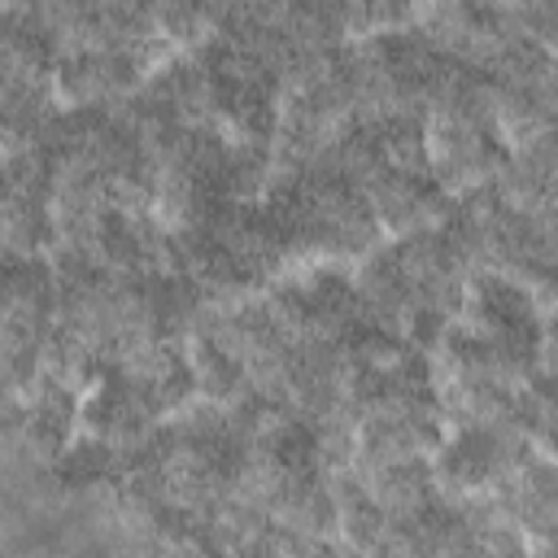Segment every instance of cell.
Returning <instances> with one entry per match:
<instances>
[{
    "instance_id": "7a4b0ae2",
    "label": "cell",
    "mask_w": 558,
    "mask_h": 558,
    "mask_svg": "<svg viewBox=\"0 0 558 558\" xmlns=\"http://www.w3.org/2000/svg\"><path fill=\"white\" fill-rule=\"evenodd\" d=\"M532 453V432L519 423H462L440 440L432 466L449 493H493Z\"/></svg>"
},
{
    "instance_id": "277c9868",
    "label": "cell",
    "mask_w": 558,
    "mask_h": 558,
    "mask_svg": "<svg viewBox=\"0 0 558 558\" xmlns=\"http://www.w3.org/2000/svg\"><path fill=\"white\" fill-rule=\"evenodd\" d=\"M423 0H353V17H357V35H375V31H392V26H410L418 17Z\"/></svg>"
},
{
    "instance_id": "3957f363",
    "label": "cell",
    "mask_w": 558,
    "mask_h": 558,
    "mask_svg": "<svg viewBox=\"0 0 558 558\" xmlns=\"http://www.w3.org/2000/svg\"><path fill=\"white\" fill-rule=\"evenodd\" d=\"M488 497L523 532V541L558 549V458L527 453Z\"/></svg>"
},
{
    "instance_id": "6da1fadb",
    "label": "cell",
    "mask_w": 558,
    "mask_h": 558,
    "mask_svg": "<svg viewBox=\"0 0 558 558\" xmlns=\"http://www.w3.org/2000/svg\"><path fill=\"white\" fill-rule=\"evenodd\" d=\"M458 323H466L471 331L488 336L493 344H501L506 353L523 357L527 366H541L545 314H541V296L523 279L501 275V270L471 275Z\"/></svg>"
}]
</instances>
